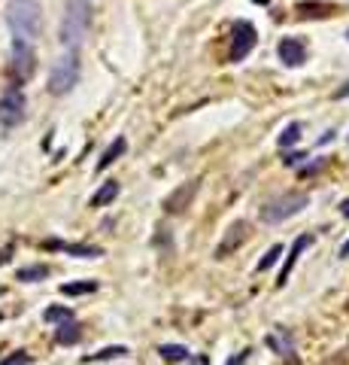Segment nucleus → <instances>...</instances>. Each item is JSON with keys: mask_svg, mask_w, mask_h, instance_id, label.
I'll return each mask as SVG.
<instances>
[{"mask_svg": "<svg viewBox=\"0 0 349 365\" xmlns=\"http://www.w3.org/2000/svg\"><path fill=\"white\" fill-rule=\"evenodd\" d=\"M0 320H4V313H0Z\"/></svg>", "mask_w": 349, "mask_h": 365, "instance_id": "c9c22d12", "label": "nucleus"}, {"mask_svg": "<svg viewBox=\"0 0 349 365\" xmlns=\"http://www.w3.org/2000/svg\"><path fill=\"white\" fill-rule=\"evenodd\" d=\"M283 161L285 165H301V161H307V152H292V156H285Z\"/></svg>", "mask_w": 349, "mask_h": 365, "instance_id": "bb28decb", "label": "nucleus"}, {"mask_svg": "<svg viewBox=\"0 0 349 365\" xmlns=\"http://www.w3.org/2000/svg\"><path fill=\"white\" fill-rule=\"evenodd\" d=\"M82 338V329L76 326L73 320H67V323H58V329H55V341L61 344V347H73V344Z\"/></svg>", "mask_w": 349, "mask_h": 365, "instance_id": "dca6fc26", "label": "nucleus"}, {"mask_svg": "<svg viewBox=\"0 0 349 365\" xmlns=\"http://www.w3.org/2000/svg\"><path fill=\"white\" fill-rule=\"evenodd\" d=\"M341 259H349V241H346L343 247H341Z\"/></svg>", "mask_w": 349, "mask_h": 365, "instance_id": "7c9ffc66", "label": "nucleus"}, {"mask_svg": "<svg viewBox=\"0 0 349 365\" xmlns=\"http://www.w3.org/2000/svg\"><path fill=\"white\" fill-rule=\"evenodd\" d=\"M64 296H88V292H97V280H79V283H64L61 286Z\"/></svg>", "mask_w": 349, "mask_h": 365, "instance_id": "412c9836", "label": "nucleus"}, {"mask_svg": "<svg viewBox=\"0 0 349 365\" xmlns=\"http://www.w3.org/2000/svg\"><path fill=\"white\" fill-rule=\"evenodd\" d=\"M249 238V222L246 219H237V222H231L228 226V231H225V238H222V243H219V250H215V256L219 259H225L231 250H237V247H243V241Z\"/></svg>", "mask_w": 349, "mask_h": 365, "instance_id": "9d476101", "label": "nucleus"}, {"mask_svg": "<svg viewBox=\"0 0 349 365\" xmlns=\"http://www.w3.org/2000/svg\"><path fill=\"white\" fill-rule=\"evenodd\" d=\"M76 83H79V52H64L55 61L52 74H49V95L55 98L70 95Z\"/></svg>", "mask_w": 349, "mask_h": 365, "instance_id": "39448f33", "label": "nucleus"}, {"mask_svg": "<svg viewBox=\"0 0 349 365\" xmlns=\"http://www.w3.org/2000/svg\"><path fill=\"white\" fill-rule=\"evenodd\" d=\"M283 256V243H273V247L264 253V259L259 262V271H268V268H273L276 265V259Z\"/></svg>", "mask_w": 349, "mask_h": 365, "instance_id": "b1692460", "label": "nucleus"}, {"mask_svg": "<svg viewBox=\"0 0 349 365\" xmlns=\"http://www.w3.org/2000/svg\"><path fill=\"white\" fill-rule=\"evenodd\" d=\"M37 70V52H34V43L28 40H18L13 37V49H9V76H13V86L22 88Z\"/></svg>", "mask_w": 349, "mask_h": 365, "instance_id": "20e7f679", "label": "nucleus"}, {"mask_svg": "<svg viewBox=\"0 0 349 365\" xmlns=\"http://www.w3.org/2000/svg\"><path fill=\"white\" fill-rule=\"evenodd\" d=\"M346 40H349V30H346Z\"/></svg>", "mask_w": 349, "mask_h": 365, "instance_id": "f704fd0d", "label": "nucleus"}, {"mask_svg": "<svg viewBox=\"0 0 349 365\" xmlns=\"http://www.w3.org/2000/svg\"><path fill=\"white\" fill-rule=\"evenodd\" d=\"M252 4H261V6H268V4H271V0H252Z\"/></svg>", "mask_w": 349, "mask_h": 365, "instance_id": "473e14b6", "label": "nucleus"}, {"mask_svg": "<svg viewBox=\"0 0 349 365\" xmlns=\"http://www.w3.org/2000/svg\"><path fill=\"white\" fill-rule=\"evenodd\" d=\"M43 277H49V265H28L16 271V280H22V283H37Z\"/></svg>", "mask_w": 349, "mask_h": 365, "instance_id": "aec40b11", "label": "nucleus"}, {"mask_svg": "<svg viewBox=\"0 0 349 365\" xmlns=\"http://www.w3.org/2000/svg\"><path fill=\"white\" fill-rule=\"evenodd\" d=\"M249 353L252 350H243V353H237L234 359H228V365H246V359H249Z\"/></svg>", "mask_w": 349, "mask_h": 365, "instance_id": "cd10ccee", "label": "nucleus"}, {"mask_svg": "<svg viewBox=\"0 0 349 365\" xmlns=\"http://www.w3.org/2000/svg\"><path fill=\"white\" fill-rule=\"evenodd\" d=\"M307 204H310V195L307 192H285V195L268 201V204L261 207V222H268V226H276V222H285L297 216Z\"/></svg>", "mask_w": 349, "mask_h": 365, "instance_id": "7ed1b4c3", "label": "nucleus"}, {"mask_svg": "<svg viewBox=\"0 0 349 365\" xmlns=\"http://www.w3.org/2000/svg\"><path fill=\"white\" fill-rule=\"evenodd\" d=\"M46 250H58V253H67V256H76V259H100L104 250L100 247H91V243H67V241H43Z\"/></svg>", "mask_w": 349, "mask_h": 365, "instance_id": "9b49d317", "label": "nucleus"}, {"mask_svg": "<svg viewBox=\"0 0 349 365\" xmlns=\"http://www.w3.org/2000/svg\"><path fill=\"white\" fill-rule=\"evenodd\" d=\"M341 213H343V216H349V198H346L343 204H341Z\"/></svg>", "mask_w": 349, "mask_h": 365, "instance_id": "2f4dec72", "label": "nucleus"}, {"mask_svg": "<svg viewBox=\"0 0 349 365\" xmlns=\"http://www.w3.org/2000/svg\"><path fill=\"white\" fill-rule=\"evenodd\" d=\"M25 113H28V100H25V91L18 86H9L4 95H0V125L6 131L22 125L25 122Z\"/></svg>", "mask_w": 349, "mask_h": 365, "instance_id": "423d86ee", "label": "nucleus"}, {"mask_svg": "<svg viewBox=\"0 0 349 365\" xmlns=\"http://www.w3.org/2000/svg\"><path fill=\"white\" fill-rule=\"evenodd\" d=\"M125 149H128V140H125V137H116V140H112V144L104 149V156L97 158V174H100V170H107L116 158L125 156Z\"/></svg>", "mask_w": 349, "mask_h": 365, "instance_id": "4468645a", "label": "nucleus"}, {"mask_svg": "<svg viewBox=\"0 0 349 365\" xmlns=\"http://www.w3.org/2000/svg\"><path fill=\"white\" fill-rule=\"evenodd\" d=\"M295 13L301 18H325V16H334V4H316V0H310V4H297Z\"/></svg>", "mask_w": 349, "mask_h": 365, "instance_id": "2eb2a0df", "label": "nucleus"}, {"mask_svg": "<svg viewBox=\"0 0 349 365\" xmlns=\"http://www.w3.org/2000/svg\"><path fill=\"white\" fill-rule=\"evenodd\" d=\"M158 353H161V359H167V362H186V359H191L189 347H182V344H161Z\"/></svg>", "mask_w": 349, "mask_h": 365, "instance_id": "6ab92c4d", "label": "nucleus"}, {"mask_svg": "<svg viewBox=\"0 0 349 365\" xmlns=\"http://www.w3.org/2000/svg\"><path fill=\"white\" fill-rule=\"evenodd\" d=\"M43 320L46 323H67V320H73V311L64 308V304H52V308L43 311Z\"/></svg>", "mask_w": 349, "mask_h": 365, "instance_id": "5701e85b", "label": "nucleus"}, {"mask_svg": "<svg viewBox=\"0 0 349 365\" xmlns=\"http://www.w3.org/2000/svg\"><path fill=\"white\" fill-rule=\"evenodd\" d=\"M122 357H128V347L125 344H112V347H104V350H97V353H88V357H82V362H107V359H122Z\"/></svg>", "mask_w": 349, "mask_h": 365, "instance_id": "a211bd4d", "label": "nucleus"}, {"mask_svg": "<svg viewBox=\"0 0 349 365\" xmlns=\"http://www.w3.org/2000/svg\"><path fill=\"white\" fill-rule=\"evenodd\" d=\"M343 98H349V79H346V83H343L341 88L334 91V100H343Z\"/></svg>", "mask_w": 349, "mask_h": 365, "instance_id": "c85d7f7f", "label": "nucleus"}, {"mask_svg": "<svg viewBox=\"0 0 349 365\" xmlns=\"http://www.w3.org/2000/svg\"><path fill=\"white\" fill-rule=\"evenodd\" d=\"M198 186H201V182H198V180H191V182H186V186L173 189L170 195L164 198V210H167L170 216H177V213H186V210L191 207L194 195H198Z\"/></svg>", "mask_w": 349, "mask_h": 365, "instance_id": "6e6552de", "label": "nucleus"}, {"mask_svg": "<svg viewBox=\"0 0 349 365\" xmlns=\"http://www.w3.org/2000/svg\"><path fill=\"white\" fill-rule=\"evenodd\" d=\"M301 131H304L301 122H292V125H285V128H283V134H280V149L295 146L297 140H301Z\"/></svg>", "mask_w": 349, "mask_h": 365, "instance_id": "4be33fe9", "label": "nucleus"}, {"mask_svg": "<svg viewBox=\"0 0 349 365\" xmlns=\"http://www.w3.org/2000/svg\"><path fill=\"white\" fill-rule=\"evenodd\" d=\"M255 46H259V30H255L249 22H234V28H231V52H228V58L234 61V64H237V61H243Z\"/></svg>", "mask_w": 349, "mask_h": 365, "instance_id": "0eeeda50", "label": "nucleus"}, {"mask_svg": "<svg viewBox=\"0 0 349 365\" xmlns=\"http://www.w3.org/2000/svg\"><path fill=\"white\" fill-rule=\"evenodd\" d=\"M9 256H13V247H4V250H0V265H6Z\"/></svg>", "mask_w": 349, "mask_h": 365, "instance_id": "c756f323", "label": "nucleus"}, {"mask_svg": "<svg viewBox=\"0 0 349 365\" xmlns=\"http://www.w3.org/2000/svg\"><path fill=\"white\" fill-rule=\"evenodd\" d=\"M0 365H30V353L16 350V353H9L6 359H0Z\"/></svg>", "mask_w": 349, "mask_h": 365, "instance_id": "393cba45", "label": "nucleus"}, {"mask_svg": "<svg viewBox=\"0 0 349 365\" xmlns=\"http://www.w3.org/2000/svg\"><path fill=\"white\" fill-rule=\"evenodd\" d=\"M0 296H4V286H0Z\"/></svg>", "mask_w": 349, "mask_h": 365, "instance_id": "72a5a7b5", "label": "nucleus"}, {"mask_svg": "<svg viewBox=\"0 0 349 365\" xmlns=\"http://www.w3.org/2000/svg\"><path fill=\"white\" fill-rule=\"evenodd\" d=\"M119 198V182L116 180H110V182H104L95 195H91V201H88V207H107V204H112V201Z\"/></svg>", "mask_w": 349, "mask_h": 365, "instance_id": "f3484780", "label": "nucleus"}, {"mask_svg": "<svg viewBox=\"0 0 349 365\" xmlns=\"http://www.w3.org/2000/svg\"><path fill=\"white\" fill-rule=\"evenodd\" d=\"M316 238L313 235H301V238H295V243H292V250H289V259H285V265H283V271H280V286L285 280H289V274H292V268L297 265V256H301V253L310 247Z\"/></svg>", "mask_w": 349, "mask_h": 365, "instance_id": "ddd939ff", "label": "nucleus"}, {"mask_svg": "<svg viewBox=\"0 0 349 365\" xmlns=\"http://www.w3.org/2000/svg\"><path fill=\"white\" fill-rule=\"evenodd\" d=\"M268 347H271L273 353H280V357H285V359L295 362V341H292V335L285 332V329H273V332L268 335Z\"/></svg>", "mask_w": 349, "mask_h": 365, "instance_id": "f8f14e48", "label": "nucleus"}, {"mask_svg": "<svg viewBox=\"0 0 349 365\" xmlns=\"http://www.w3.org/2000/svg\"><path fill=\"white\" fill-rule=\"evenodd\" d=\"M325 168V158H319V161H313V165H307L304 170H301V177H313L316 170H322Z\"/></svg>", "mask_w": 349, "mask_h": 365, "instance_id": "a878e982", "label": "nucleus"}, {"mask_svg": "<svg viewBox=\"0 0 349 365\" xmlns=\"http://www.w3.org/2000/svg\"><path fill=\"white\" fill-rule=\"evenodd\" d=\"M6 25L18 40H34L43 34V9L37 0H9L6 4Z\"/></svg>", "mask_w": 349, "mask_h": 365, "instance_id": "f257e3e1", "label": "nucleus"}, {"mask_svg": "<svg viewBox=\"0 0 349 365\" xmlns=\"http://www.w3.org/2000/svg\"><path fill=\"white\" fill-rule=\"evenodd\" d=\"M276 55H280L285 67H301L307 61V46H304V40H297V37H283L280 46H276Z\"/></svg>", "mask_w": 349, "mask_h": 365, "instance_id": "1a4fd4ad", "label": "nucleus"}, {"mask_svg": "<svg viewBox=\"0 0 349 365\" xmlns=\"http://www.w3.org/2000/svg\"><path fill=\"white\" fill-rule=\"evenodd\" d=\"M88 25H91V4L88 0H70L64 9V18H61V30H58L61 46L67 52H79V46L88 37Z\"/></svg>", "mask_w": 349, "mask_h": 365, "instance_id": "f03ea898", "label": "nucleus"}]
</instances>
